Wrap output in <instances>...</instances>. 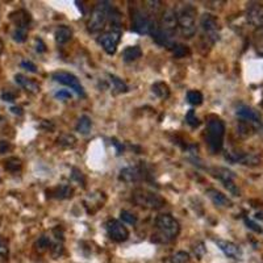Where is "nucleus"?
<instances>
[{
  "instance_id": "f257e3e1",
  "label": "nucleus",
  "mask_w": 263,
  "mask_h": 263,
  "mask_svg": "<svg viewBox=\"0 0 263 263\" xmlns=\"http://www.w3.org/2000/svg\"><path fill=\"white\" fill-rule=\"evenodd\" d=\"M225 124L217 117H212L207 124V145L210 153L217 154L224 145Z\"/></svg>"
},
{
  "instance_id": "f03ea898",
  "label": "nucleus",
  "mask_w": 263,
  "mask_h": 263,
  "mask_svg": "<svg viewBox=\"0 0 263 263\" xmlns=\"http://www.w3.org/2000/svg\"><path fill=\"white\" fill-rule=\"evenodd\" d=\"M195 16H196V8L191 4H184L179 8L176 12V19H178V25L182 35L186 39H192L196 33V23H195Z\"/></svg>"
},
{
  "instance_id": "7ed1b4c3",
  "label": "nucleus",
  "mask_w": 263,
  "mask_h": 263,
  "mask_svg": "<svg viewBox=\"0 0 263 263\" xmlns=\"http://www.w3.org/2000/svg\"><path fill=\"white\" fill-rule=\"evenodd\" d=\"M155 226L159 230L161 242H170L180 233V225L171 214H159L155 220Z\"/></svg>"
},
{
  "instance_id": "20e7f679",
  "label": "nucleus",
  "mask_w": 263,
  "mask_h": 263,
  "mask_svg": "<svg viewBox=\"0 0 263 263\" xmlns=\"http://www.w3.org/2000/svg\"><path fill=\"white\" fill-rule=\"evenodd\" d=\"M112 6L109 2H99L94 7L90 16V20L87 23V28L91 33L102 31L104 28L105 23L108 21L109 14H111Z\"/></svg>"
},
{
  "instance_id": "39448f33",
  "label": "nucleus",
  "mask_w": 263,
  "mask_h": 263,
  "mask_svg": "<svg viewBox=\"0 0 263 263\" xmlns=\"http://www.w3.org/2000/svg\"><path fill=\"white\" fill-rule=\"evenodd\" d=\"M133 201L142 208H150V209H161L165 207L166 200L158 193L151 192L144 188H137L133 191Z\"/></svg>"
},
{
  "instance_id": "423d86ee",
  "label": "nucleus",
  "mask_w": 263,
  "mask_h": 263,
  "mask_svg": "<svg viewBox=\"0 0 263 263\" xmlns=\"http://www.w3.org/2000/svg\"><path fill=\"white\" fill-rule=\"evenodd\" d=\"M158 25L155 21L141 10H132V29L140 35H153Z\"/></svg>"
},
{
  "instance_id": "0eeeda50",
  "label": "nucleus",
  "mask_w": 263,
  "mask_h": 263,
  "mask_svg": "<svg viewBox=\"0 0 263 263\" xmlns=\"http://www.w3.org/2000/svg\"><path fill=\"white\" fill-rule=\"evenodd\" d=\"M121 40V29L120 28H111L108 32L103 33L99 37L98 42L102 45L104 52L109 56H113L117 50L119 42Z\"/></svg>"
},
{
  "instance_id": "6e6552de",
  "label": "nucleus",
  "mask_w": 263,
  "mask_h": 263,
  "mask_svg": "<svg viewBox=\"0 0 263 263\" xmlns=\"http://www.w3.org/2000/svg\"><path fill=\"white\" fill-rule=\"evenodd\" d=\"M200 25H201V29L207 36V39L212 44L220 40V25H218L217 19L214 18L213 15L204 14L200 18Z\"/></svg>"
},
{
  "instance_id": "1a4fd4ad",
  "label": "nucleus",
  "mask_w": 263,
  "mask_h": 263,
  "mask_svg": "<svg viewBox=\"0 0 263 263\" xmlns=\"http://www.w3.org/2000/svg\"><path fill=\"white\" fill-rule=\"evenodd\" d=\"M53 79L58 83L66 86V87H70L74 92L79 96H84V90L83 86L81 84L79 79H78L74 74L67 73V71H57V73L53 74Z\"/></svg>"
},
{
  "instance_id": "9d476101",
  "label": "nucleus",
  "mask_w": 263,
  "mask_h": 263,
  "mask_svg": "<svg viewBox=\"0 0 263 263\" xmlns=\"http://www.w3.org/2000/svg\"><path fill=\"white\" fill-rule=\"evenodd\" d=\"M149 178V174L142 166H129L120 171L119 179L121 182L134 183Z\"/></svg>"
},
{
  "instance_id": "9b49d317",
  "label": "nucleus",
  "mask_w": 263,
  "mask_h": 263,
  "mask_svg": "<svg viewBox=\"0 0 263 263\" xmlns=\"http://www.w3.org/2000/svg\"><path fill=\"white\" fill-rule=\"evenodd\" d=\"M105 229L109 238L115 242H124L129 238V231L119 220H108L105 224Z\"/></svg>"
},
{
  "instance_id": "f8f14e48",
  "label": "nucleus",
  "mask_w": 263,
  "mask_h": 263,
  "mask_svg": "<svg viewBox=\"0 0 263 263\" xmlns=\"http://www.w3.org/2000/svg\"><path fill=\"white\" fill-rule=\"evenodd\" d=\"M235 113H237L241 121L251 124V125L256 126L258 129L262 125V116H260V113L256 109L249 107V105H239Z\"/></svg>"
},
{
  "instance_id": "ddd939ff",
  "label": "nucleus",
  "mask_w": 263,
  "mask_h": 263,
  "mask_svg": "<svg viewBox=\"0 0 263 263\" xmlns=\"http://www.w3.org/2000/svg\"><path fill=\"white\" fill-rule=\"evenodd\" d=\"M176 27H178L176 12L174 10H166L165 12H163V15H162L161 23H159V27H158V28L174 37V35H175L176 32Z\"/></svg>"
},
{
  "instance_id": "4468645a",
  "label": "nucleus",
  "mask_w": 263,
  "mask_h": 263,
  "mask_svg": "<svg viewBox=\"0 0 263 263\" xmlns=\"http://www.w3.org/2000/svg\"><path fill=\"white\" fill-rule=\"evenodd\" d=\"M246 20L255 28L263 27V6L259 3H250L246 11Z\"/></svg>"
},
{
  "instance_id": "2eb2a0df",
  "label": "nucleus",
  "mask_w": 263,
  "mask_h": 263,
  "mask_svg": "<svg viewBox=\"0 0 263 263\" xmlns=\"http://www.w3.org/2000/svg\"><path fill=\"white\" fill-rule=\"evenodd\" d=\"M216 245L218 246V249L224 252L225 255L229 256V258H233V259H239L242 256V251L238 246L233 243L230 241H224V239H217L216 241Z\"/></svg>"
},
{
  "instance_id": "dca6fc26",
  "label": "nucleus",
  "mask_w": 263,
  "mask_h": 263,
  "mask_svg": "<svg viewBox=\"0 0 263 263\" xmlns=\"http://www.w3.org/2000/svg\"><path fill=\"white\" fill-rule=\"evenodd\" d=\"M10 19L15 24V28L19 29H28L32 20L29 12H27L25 10H19L14 12V14H11Z\"/></svg>"
},
{
  "instance_id": "f3484780",
  "label": "nucleus",
  "mask_w": 263,
  "mask_h": 263,
  "mask_svg": "<svg viewBox=\"0 0 263 263\" xmlns=\"http://www.w3.org/2000/svg\"><path fill=\"white\" fill-rule=\"evenodd\" d=\"M226 159L233 163H241V165H256L259 159L247 153H241V151H230L226 154Z\"/></svg>"
},
{
  "instance_id": "a211bd4d",
  "label": "nucleus",
  "mask_w": 263,
  "mask_h": 263,
  "mask_svg": "<svg viewBox=\"0 0 263 263\" xmlns=\"http://www.w3.org/2000/svg\"><path fill=\"white\" fill-rule=\"evenodd\" d=\"M46 195L48 197H52V199H69V197L73 196V188L67 184H60V186L54 187V188H50L46 191Z\"/></svg>"
},
{
  "instance_id": "6ab92c4d",
  "label": "nucleus",
  "mask_w": 263,
  "mask_h": 263,
  "mask_svg": "<svg viewBox=\"0 0 263 263\" xmlns=\"http://www.w3.org/2000/svg\"><path fill=\"white\" fill-rule=\"evenodd\" d=\"M151 37H153V40H154L155 42H157L158 45L163 46V48H167V49H174V46L176 45L175 41H174V37L170 35H167V33H165L163 31H161V29L158 28L154 31V33L151 35Z\"/></svg>"
},
{
  "instance_id": "aec40b11",
  "label": "nucleus",
  "mask_w": 263,
  "mask_h": 263,
  "mask_svg": "<svg viewBox=\"0 0 263 263\" xmlns=\"http://www.w3.org/2000/svg\"><path fill=\"white\" fill-rule=\"evenodd\" d=\"M207 196L212 200V203L217 207H231V201L225 196L224 193L220 192L218 189L216 188H208L205 191Z\"/></svg>"
},
{
  "instance_id": "412c9836",
  "label": "nucleus",
  "mask_w": 263,
  "mask_h": 263,
  "mask_svg": "<svg viewBox=\"0 0 263 263\" xmlns=\"http://www.w3.org/2000/svg\"><path fill=\"white\" fill-rule=\"evenodd\" d=\"M15 81H16V83H18L20 87L24 88L25 91H28L29 94L36 95L40 92L39 83H36L35 81H32L29 78L24 77L23 74H16V75H15Z\"/></svg>"
},
{
  "instance_id": "4be33fe9",
  "label": "nucleus",
  "mask_w": 263,
  "mask_h": 263,
  "mask_svg": "<svg viewBox=\"0 0 263 263\" xmlns=\"http://www.w3.org/2000/svg\"><path fill=\"white\" fill-rule=\"evenodd\" d=\"M212 175L224 183V186L225 184H228V183L234 182V178H235L234 172L230 171V170H228V168H225V167L212 168Z\"/></svg>"
},
{
  "instance_id": "5701e85b",
  "label": "nucleus",
  "mask_w": 263,
  "mask_h": 263,
  "mask_svg": "<svg viewBox=\"0 0 263 263\" xmlns=\"http://www.w3.org/2000/svg\"><path fill=\"white\" fill-rule=\"evenodd\" d=\"M54 37H56V41L58 45H63V44H66L67 41L71 40L73 31H71V28L66 27V25H62V27L57 29L56 33H54Z\"/></svg>"
},
{
  "instance_id": "b1692460",
  "label": "nucleus",
  "mask_w": 263,
  "mask_h": 263,
  "mask_svg": "<svg viewBox=\"0 0 263 263\" xmlns=\"http://www.w3.org/2000/svg\"><path fill=\"white\" fill-rule=\"evenodd\" d=\"M141 56H142V50H141V48L138 45L128 46L123 52V60L125 62H133V61H137L138 58H141Z\"/></svg>"
},
{
  "instance_id": "393cba45",
  "label": "nucleus",
  "mask_w": 263,
  "mask_h": 263,
  "mask_svg": "<svg viewBox=\"0 0 263 263\" xmlns=\"http://www.w3.org/2000/svg\"><path fill=\"white\" fill-rule=\"evenodd\" d=\"M151 91L159 99H167L170 96V87L165 82H155L151 86Z\"/></svg>"
},
{
  "instance_id": "a878e982",
  "label": "nucleus",
  "mask_w": 263,
  "mask_h": 263,
  "mask_svg": "<svg viewBox=\"0 0 263 263\" xmlns=\"http://www.w3.org/2000/svg\"><path fill=\"white\" fill-rule=\"evenodd\" d=\"M3 163H4V168L10 172H18L23 168V162H21L20 158L10 157L7 158Z\"/></svg>"
},
{
  "instance_id": "bb28decb",
  "label": "nucleus",
  "mask_w": 263,
  "mask_h": 263,
  "mask_svg": "<svg viewBox=\"0 0 263 263\" xmlns=\"http://www.w3.org/2000/svg\"><path fill=\"white\" fill-rule=\"evenodd\" d=\"M91 126H92L91 119H90L87 115H83L81 116V119L78 120V124L77 126H75V129H77V132H79V133L87 134L88 132L91 130Z\"/></svg>"
},
{
  "instance_id": "cd10ccee",
  "label": "nucleus",
  "mask_w": 263,
  "mask_h": 263,
  "mask_svg": "<svg viewBox=\"0 0 263 263\" xmlns=\"http://www.w3.org/2000/svg\"><path fill=\"white\" fill-rule=\"evenodd\" d=\"M57 142H58V145H61V146L74 147L77 145V138L70 133H62L57 138Z\"/></svg>"
},
{
  "instance_id": "c85d7f7f",
  "label": "nucleus",
  "mask_w": 263,
  "mask_h": 263,
  "mask_svg": "<svg viewBox=\"0 0 263 263\" xmlns=\"http://www.w3.org/2000/svg\"><path fill=\"white\" fill-rule=\"evenodd\" d=\"M50 246H52V242H50V238L48 235H41L35 243L36 250L39 252H45L50 249Z\"/></svg>"
},
{
  "instance_id": "c756f323",
  "label": "nucleus",
  "mask_w": 263,
  "mask_h": 263,
  "mask_svg": "<svg viewBox=\"0 0 263 263\" xmlns=\"http://www.w3.org/2000/svg\"><path fill=\"white\" fill-rule=\"evenodd\" d=\"M109 81H111V83L113 84V88L116 90V92L123 94V92L128 91V86H126V83L123 81V79H120L119 77H116V75H109Z\"/></svg>"
},
{
  "instance_id": "7c9ffc66",
  "label": "nucleus",
  "mask_w": 263,
  "mask_h": 263,
  "mask_svg": "<svg viewBox=\"0 0 263 263\" xmlns=\"http://www.w3.org/2000/svg\"><path fill=\"white\" fill-rule=\"evenodd\" d=\"M187 100H188V103L191 105H200L204 100L203 94L200 91H196V90L188 91L187 92Z\"/></svg>"
},
{
  "instance_id": "2f4dec72",
  "label": "nucleus",
  "mask_w": 263,
  "mask_h": 263,
  "mask_svg": "<svg viewBox=\"0 0 263 263\" xmlns=\"http://www.w3.org/2000/svg\"><path fill=\"white\" fill-rule=\"evenodd\" d=\"M191 256L186 251H178L171 256V263H189Z\"/></svg>"
},
{
  "instance_id": "473e14b6",
  "label": "nucleus",
  "mask_w": 263,
  "mask_h": 263,
  "mask_svg": "<svg viewBox=\"0 0 263 263\" xmlns=\"http://www.w3.org/2000/svg\"><path fill=\"white\" fill-rule=\"evenodd\" d=\"M27 37H28V29L15 28L14 33H12V39H14V41L19 42V44H23V42H25Z\"/></svg>"
},
{
  "instance_id": "72a5a7b5",
  "label": "nucleus",
  "mask_w": 263,
  "mask_h": 263,
  "mask_svg": "<svg viewBox=\"0 0 263 263\" xmlns=\"http://www.w3.org/2000/svg\"><path fill=\"white\" fill-rule=\"evenodd\" d=\"M172 53H174V57H175V58H183V57L188 56L191 52H189L188 46L180 45V44H179V45L174 46Z\"/></svg>"
},
{
  "instance_id": "f704fd0d",
  "label": "nucleus",
  "mask_w": 263,
  "mask_h": 263,
  "mask_svg": "<svg viewBox=\"0 0 263 263\" xmlns=\"http://www.w3.org/2000/svg\"><path fill=\"white\" fill-rule=\"evenodd\" d=\"M120 218H121L124 222H126V224H130V225L137 224V217L133 213H130L129 210H121V212H120Z\"/></svg>"
},
{
  "instance_id": "c9c22d12",
  "label": "nucleus",
  "mask_w": 263,
  "mask_h": 263,
  "mask_svg": "<svg viewBox=\"0 0 263 263\" xmlns=\"http://www.w3.org/2000/svg\"><path fill=\"white\" fill-rule=\"evenodd\" d=\"M186 121H187V124H188L189 126H192V128H197V126L200 125L199 119L196 117V113H195L193 109H189L188 112H187Z\"/></svg>"
},
{
  "instance_id": "e433bc0d",
  "label": "nucleus",
  "mask_w": 263,
  "mask_h": 263,
  "mask_svg": "<svg viewBox=\"0 0 263 263\" xmlns=\"http://www.w3.org/2000/svg\"><path fill=\"white\" fill-rule=\"evenodd\" d=\"M71 178L75 180V182L81 183L82 186H86V176L83 175V172L77 167H73V171H71Z\"/></svg>"
},
{
  "instance_id": "4c0bfd02",
  "label": "nucleus",
  "mask_w": 263,
  "mask_h": 263,
  "mask_svg": "<svg viewBox=\"0 0 263 263\" xmlns=\"http://www.w3.org/2000/svg\"><path fill=\"white\" fill-rule=\"evenodd\" d=\"M8 242L4 238L3 235H0V256H7L8 255Z\"/></svg>"
},
{
  "instance_id": "58836bf2",
  "label": "nucleus",
  "mask_w": 263,
  "mask_h": 263,
  "mask_svg": "<svg viewBox=\"0 0 263 263\" xmlns=\"http://www.w3.org/2000/svg\"><path fill=\"white\" fill-rule=\"evenodd\" d=\"M50 250H52V255L54 256V258H60V256L62 255V252H63L62 243L57 242L56 245L53 246V247H50Z\"/></svg>"
},
{
  "instance_id": "ea45409f",
  "label": "nucleus",
  "mask_w": 263,
  "mask_h": 263,
  "mask_svg": "<svg viewBox=\"0 0 263 263\" xmlns=\"http://www.w3.org/2000/svg\"><path fill=\"white\" fill-rule=\"evenodd\" d=\"M193 252H195V255H196L199 259L205 254V247H204L203 242H199L196 246H193Z\"/></svg>"
},
{
  "instance_id": "a19ab883",
  "label": "nucleus",
  "mask_w": 263,
  "mask_h": 263,
  "mask_svg": "<svg viewBox=\"0 0 263 263\" xmlns=\"http://www.w3.org/2000/svg\"><path fill=\"white\" fill-rule=\"evenodd\" d=\"M245 224L247 225V228L251 229V230L256 231V233H262V228H260L259 225L256 224V222H254V221L250 220V218L245 217Z\"/></svg>"
},
{
  "instance_id": "79ce46f5",
  "label": "nucleus",
  "mask_w": 263,
  "mask_h": 263,
  "mask_svg": "<svg viewBox=\"0 0 263 263\" xmlns=\"http://www.w3.org/2000/svg\"><path fill=\"white\" fill-rule=\"evenodd\" d=\"M21 67L25 69V70L31 71V73H37V66L33 62H31V61H23L21 62Z\"/></svg>"
},
{
  "instance_id": "37998d69",
  "label": "nucleus",
  "mask_w": 263,
  "mask_h": 263,
  "mask_svg": "<svg viewBox=\"0 0 263 263\" xmlns=\"http://www.w3.org/2000/svg\"><path fill=\"white\" fill-rule=\"evenodd\" d=\"M16 96H18V94H15V92L4 91L3 94H2V100H4V102H8V103H12V102H15Z\"/></svg>"
},
{
  "instance_id": "c03bdc74",
  "label": "nucleus",
  "mask_w": 263,
  "mask_h": 263,
  "mask_svg": "<svg viewBox=\"0 0 263 263\" xmlns=\"http://www.w3.org/2000/svg\"><path fill=\"white\" fill-rule=\"evenodd\" d=\"M56 98L60 100H67V99H71V92L67 90H60L58 92H56Z\"/></svg>"
},
{
  "instance_id": "a18cd8bd",
  "label": "nucleus",
  "mask_w": 263,
  "mask_h": 263,
  "mask_svg": "<svg viewBox=\"0 0 263 263\" xmlns=\"http://www.w3.org/2000/svg\"><path fill=\"white\" fill-rule=\"evenodd\" d=\"M36 50H37V53H45L46 52L45 42L42 41L41 39H36Z\"/></svg>"
},
{
  "instance_id": "49530a36",
  "label": "nucleus",
  "mask_w": 263,
  "mask_h": 263,
  "mask_svg": "<svg viewBox=\"0 0 263 263\" xmlns=\"http://www.w3.org/2000/svg\"><path fill=\"white\" fill-rule=\"evenodd\" d=\"M11 144L8 141H0V154H4L11 150Z\"/></svg>"
},
{
  "instance_id": "de8ad7c7",
  "label": "nucleus",
  "mask_w": 263,
  "mask_h": 263,
  "mask_svg": "<svg viewBox=\"0 0 263 263\" xmlns=\"http://www.w3.org/2000/svg\"><path fill=\"white\" fill-rule=\"evenodd\" d=\"M146 7L149 8V10L151 11V12H153V11H158L159 10V7H161V2H146Z\"/></svg>"
},
{
  "instance_id": "09e8293b",
  "label": "nucleus",
  "mask_w": 263,
  "mask_h": 263,
  "mask_svg": "<svg viewBox=\"0 0 263 263\" xmlns=\"http://www.w3.org/2000/svg\"><path fill=\"white\" fill-rule=\"evenodd\" d=\"M112 144L116 146V150H117V154H121L124 150V146L121 144H119L116 140H112Z\"/></svg>"
},
{
  "instance_id": "8fccbe9b",
  "label": "nucleus",
  "mask_w": 263,
  "mask_h": 263,
  "mask_svg": "<svg viewBox=\"0 0 263 263\" xmlns=\"http://www.w3.org/2000/svg\"><path fill=\"white\" fill-rule=\"evenodd\" d=\"M11 111H12L15 115H21V113H23V111H21L20 107H12V108H11Z\"/></svg>"
},
{
  "instance_id": "3c124183",
  "label": "nucleus",
  "mask_w": 263,
  "mask_h": 263,
  "mask_svg": "<svg viewBox=\"0 0 263 263\" xmlns=\"http://www.w3.org/2000/svg\"><path fill=\"white\" fill-rule=\"evenodd\" d=\"M3 49H4V44H3V41L0 40V53L3 52Z\"/></svg>"
},
{
  "instance_id": "603ef678",
  "label": "nucleus",
  "mask_w": 263,
  "mask_h": 263,
  "mask_svg": "<svg viewBox=\"0 0 263 263\" xmlns=\"http://www.w3.org/2000/svg\"><path fill=\"white\" fill-rule=\"evenodd\" d=\"M2 121H3V117H2V115H0V123H2Z\"/></svg>"
},
{
  "instance_id": "864d4df0",
  "label": "nucleus",
  "mask_w": 263,
  "mask_h": 263,
  "mask_svg": "<svg viewBox=\"0 0 263 263\" xmlns=\"http://www.w3.org/2000/svg\"><path fill=\"white\" fill-rule=\"evenodd\" d=\"M0 182H2V178H0Z\"/></svg>"
}]
</instances>
